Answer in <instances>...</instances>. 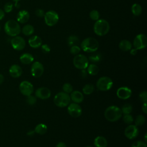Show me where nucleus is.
<instances>
[{"label": "nucleus", "instance_id": "f257e3e1", "mask_svg": "<svg viewBox=\"0 0 147 147\" xmlns=\"http://www.w3.org/2000/svg\"><path fill=\"white\" fill-rule=\"evenodd\" d=\"M105 117L110 122H115L119 120L122 115L120 108L116 106H110L105 111Z\"/></svg>", "mask_w": 147, "mask_h": 147}, {"label": "nucleus", "instance_id": "f03ea898", "mask_svg": "<svg viewBox=\"0 0 147 147\" xmlns=\"http://www.w3.org/2000/svg\"><path fill=\"white\" fill-rule=\"evenodd\" d=\"M110 30L109 23L104 19H99L94 24V32L99 36H103L108 33Z\"/></svg>", "mask_w": 147, "mask_h": 147}, {"label": "nucleus", "instance_id": "7ed1b4c3", "mask_svg": "<svg viewBox=\"0 0 147 147\" xmlns=\"http://www.w3.org/2000/svg\"><path fill=\"white\" fill-rule=\"evenodd\" d=\"M81 48L84 52L92 53L96 51L99 48V42L93 37L84 38L81 43Z\"/></svg>", "mask_w": 147, "mask_h": 147}, {"label": "nucleus", "instance_id": "20e7f679", "mask_svg": "<svg viewBox=\"0 0 147 147\" xmlns=\"http://www.w3.org/2000/svg\"><path fill=\"white\" fill-rule=\"evenodd\" d=\"M4 30L7 35L11 37L18 36L21 32V28L19 24L13 20H8L5 24Z\"/></svg>", "mask_w": 147, "mask_h": 147}, {"label": "nucleus", "instance_id": "39448f33", "mask_svg": "<svg viewBox=\"0 0 147 147\" xmlns=\"http://www.w3.org/2000/svg\"><path fill=\"white\" fill-rule=\"evenodd\" d=\"M53 101L57 106L64 107L69 105L71 98L68 94L64 92H60L55 96Z\"/></svg>", "mask_w": 147, "mask_h": 147}, {"label": "nucleus", "instance_id": "423d86ee", "mask_svg": "<svg viewBox=\"0 0 147 147\" xmlns=\"http://www.w3.org/2000/svg\"><path fill=\"white\" fill-rule=\"evenodd\" d=\"M113 82L111 79L107 76L100 78L96 82V87L100 91H106L109 90L113 86Z\"/></svg>", "mask_w": 147, "mask_h": 147}, {"label": "nucleus", "instance_id": "0eeeda50", "mask_svg": "<svg viewBox=\"0 0 147 147\" xmlns=\"http://www.w3.org/2000/svg\"><path fill=\"white\" fill-rule=\"evenodd\" d=\"M73 64L76 68L84 69L88 65V60L86 56L82 54H78L73 59Z\"/></svg>", "mask_w": 147, "mask_h": 147}, {"label": "nucleus", "instance_id": "6e6552de", "mask_svg": "<svg viewBox=\"0 0 147 147\" xmlns=\"http://www.w3.org/2000/svg\"><path fill=\"white\" fill-rule=\"evenodd\" d=\"M44 17L45 24L49 26H52L56 25L59 19L58 14L54 10L48 11L45 13Z\"/></svg>", "mask_w": 147, "mask_h": 147}, {"label": "nucleus", "instance_id": "1a4fd4ad", "mask_svg": "<svg viewBox=\"0 0 147 147\" xmlns=\"http://www.w3.org/2000/svg\"><path fill=\"white\" fill-rule=\"evenodd\" d=\"M147 45V37L144 34L137 35L133 40V46L137 50L145 48Z\"/></svg>", "mask_w": 147, "mask_h": 147}, {"label": "nucleus", "instance_id": "9d476101", "mask_svg": "<svg viewBox=\"0 0 147 147\" xmlns=\"http://www.w3.org/2000/svg\"><path fill=\"white\" fill-rule=\"evenodd\" d=\"M19 90L22 95L28 96L33 93V86L30 82L25 80L20 84Z\"/></svg>", "mask_w": 147, "mask_h": 147}, {"label": "nucleus", "instance_id": "9b49d317", "mask_svg": "<svg viewBox=\"0 0 147 147\" xmlns=\"http://www.w3.org/2000/svg\"><path fill=\"white\" fill-rule=\"evenodd\" d=\"M11 44L14 49L16 51H21L24 49L26 45V42L22 37L16 36L11 40Z\"/></svg>", "mask_w": 147, "mask_h": 147}, {"label": "nucleus", "instance_id": "f8f14e48", "mask_svg": "<svg viewBox=\"0 0 147 147\" xmlns=\"http://www.w3.org/2000/svg\"><path fill=\"white\" fill-rule=\"evenodd\" d=\"M67 111L68 114L74 118L80 117L82 113V109L81 107L78 103L74 102L68 105Z\"/></svg>", "mask_w": 147, "mask_h": 147}, {"label": "nucleus", "instance_id": "ddd939ff", "mask_svg": "<svg viewBox=\"0 0 147 147\" xmlns=\"http://www.w3.org/2000/svg\"><path fill=\"white\" fill-rule=\"evenodd\" d=\"M31 74L34 78L40 77L44 72V67L43 65L38 62H34L31 67Z\"/></svg>", "mask_w": 147, "mask_h": 147}, {"label": "nucleus", "instance_id": "4468645a", "mask_svg": "<svg viewBox=\"0 0 147 147\" xmlns=\"http://www.w3.org/2000/svg\"><path fill=\"white\" fill-rule=\"evenodd\" d=\"M125 136L129 139L132 140L136 138L139 134V130L135 125H129L125 130Z\"/></svg>", "mask_w": 147, "mask_h": 147}, {"label": "nucleus", "instance_id": "2eb2a0df", "mask_svg": "<svg viewBox=\"0 0 147 147\" xmlns=\"http://www.w3.org/2000/svg\"><path fill=\"white\" fill-rule=\"evenodd\" d=\"M132 92L130 88L127 87H121L117 91V96L121 99H127L131 95Z\"/></svg>", "mask_w": 147, "mask_h": 147}, {"label": "nucleus", "instance_id": "dca6fc26", "mask_svg": "<svg viewBox=\"0 0 147 147\" xmlns=\"http://www.w3.org/2000/svg\"><path fill=\"white\" fill-rule=\"evenodd\" d=\"M51 95L50 90L47 87H40L36 90L35 95L37 98L41 99H48Z\"/></svg>", "mask_w": 147, "mask_h": 147}, {"label": "nucleus", "instance_id": "f3484780", "mask_svg": "<svg viewBox=\"0 0 147 147\" xmlns=\"http://www.w3.org/2000/svg\"><path fill=\"white\" fill-rule=\"evenodd\" d=\"M22 68L18 64H13L9 68V74L10 76L13 78H18L22 75Z\"/></svg>", "mask_w": 147, "mask_h": 147}, {"label": "nucleus", "instance_id": "a211bd4d", "mask_svg": "<svg viewBox=\"0 0 147 147\" xmlns=\"http://www.w3.org/2000/svg\"><path fill=\"white\" fill-rule=\"evenodd\" d=\"M30 17L29 13L25 10H20L17 15V20L18 22L21 24L26 23L28 21Z\"/></svg>", "mask_w": 147, "mask_h": 147}, {"label": "nucleus", "instance_id": "6ab92c4d", "mask_svg": "<svg viewBox=\"0 0 147 147\" xmlns=\"http://www.w3.org/2000/svg\"><path fill=\"white\" fill-rule=\"evenodd\" d=\"M28 43L32 48H37L42 45V40L38 36H33L29 38Z\"/></svg>", "mask_w": 147, "mask_h": 147}, {"label": "nucleus", "instance_id": "aec40b11", "mask_svg": "<svg viewBox=\"0 0 147 147\" xmlns=\"http://www.w3.org/2000/svg\"><path fill=\"white\" fill-rule=\"evenodd\" d=\"M70 98L74 103H79L83 100L84 96L81 92L79 91H74L71 94Z\"/></svg>", "mask_w": 147, "mask_h": 147}, {"label": "nucleus", "instance_id": "412c9836", "mask_svg": "<svg viewBox=\"0 0 147 147\" xmlns=\"http://www.w3.org/2000/svg\"><path fill=\"white\" fill-rule=\"evenodd\" d=\"M20 61L24 64H29L34 60L33 55L29 53H25L21 55L20 57Z\"/></svg>", "mask_w": 147, "mask_h": 147}, {"label": "nucleus", "instance_id": "4be33fe9", "mask_svg": "<svg viewBox=\"0 0 147 147\" xmlns=\"http://www.w3.org/2000/svg\"><path fill=\"white\" fill-rule=\"evenodd\" d=\"M94 144L96 147H106L107 145V141L104 137L98 136L95 138Z\"/></svg>", "mask_w": 147, "mask_h": 147}, {"label": "nucleus", "instance_id": "5701e85b", "mask_svg": "<svg viewBox=\"0 0 147 147\" xmlns=\"http://www.w3.org/2000/svg\"><path fill=\"white\" fill-rule=\"evenodd\" d=\"M119 48L123 51H128L131 49L132 44L127 40H122L119 43Z\"/></svg>", "mask_w": 147, "mask_h": 147}, {"label": "nucleus", "instance_id": "b1692460", "mask_svg": "<svg viewBox=\"0 0 147 147\" xmlns=\"http://www.w3.org/2000/svg\"><path fill=\"white\" fill-rule=\"evenodd\" d=\"M131 13L135 16H139L142 11L141 6L138 3H134L131 7Z\"/></svg>", "mask_w": 147, "mask_h": 147}, {"label": "nucleus", "instance_id": "393cba45", "mask_svg": "<svg viewBox=\"0 0 147 147\" xmlns=\"http://www.w3.org/2000/svg\"><path fill=\"white\" fill-rule=\"evenodd\" d=\"M47 126L44 123L38 124L34 128V132L39 134H44L47 131Z\"/></svg>", "mask_w": 147, "mask_h": 147}, {"label": "nucleus", "instance_id": "a878e982", "mask_svg": "<svg viewBox=\"0 0 147 147\" xmlns=\"http://www.w3.org/2000/svg\"><path fill=\"white\" fill-rule=\"evenodd\" d=\"M34 29L32 25L30 24L25 25L22 29V33L25 36H30L34 33Z\"/></svg>", "mask_w": 147, "mask_h": 147}, {"label": "nucleus", "instance_id": "bb28decb", "mask_svg": "<svg viewBox=\"0 0 147 147\" xmlns=\"http://www.w3.org/2000/svg\"><path fill=\"white\" fill-rule=\"evenodd\" d=\"M99 72V68L98 67L94 64H91L88 65L87 67V72L91 75H96L98 74Z\"/></svg>", "mask_w": 147, "mask_h": 147}, {"label": "nucleus", "instance_id": "cd10ccee", "mask_svg": "<svg viewBox=\"0 0 147 147\" xmlns=\"http://www.w3.org/2000/svg\"><path fill=\"white\" fill-rule=\"evenodd\" d=\"M79 38L76 35H71L68 37L67 43L70 47L73 45H76L79 42Z\"/></svg>", "mask_w": 147, "mask_h": 147}, {"label": "nucleus", "instance_id": "c85d7f7f", "mask_svg": "<svg viewBox=\"0 0 147 147\" xmlns=\"http://www.w3.org/2000/svg\"><path fill=\"white\" fill-rule=\"evenodd\" d=\"M94 91V86L92 84H87L83 87V92L86 95H90Z\"/></svg>", "mask_w": 147, "mask_h": 147}, {"label": "nucleus", "instance_id": "c756f323", "mask_svg": "<svg viewBox=\"0 0 147 147\" xmlns=\"http://www.w3.org/2000/svg\"><path fill=\"white\" fill-rule=\"evenodd\" d=\"M102 59V55L99 53H94L89 56V60L92 63H98Z\"/></svg>", "mask_w": 147, "mask_h": 147}, {"label": "nucleus", "instance_id": "7c9ffc66", "mask_svg": "<svg viewBox=\"0 0 147 147\" xmlns=\"http://www.w3.org/2000/svg\"><path fill=\"white\" fill-rule=\"evenodd\" d=\"M146 121L145 117L142 115H139L137 116L136 120H135V125L137 126H142L143 125Z\"/></svg>", "mask_w": 147, "mask_h": 147}, {"label": "nucleus", "instance_id": "2f4dec72", "mask_svg": "<svg viewBox=\"0 0 147 147\" xmlns=\"http://www.w3.org/2000/svg\"><path fill=\"white\" fill-rule=\"evenodd\" d=\"M121 110L122 111V114H130L131 113V112L133 110V107H132L131 105H130L129 103H127V104L124 105L122 107Z\"/></svg>", "mask_w": 147, "mask_h": 147}, {"label": "nucleus", "instance_id": "473e14b6", "mask_svg": "<svg viewBox=\"0 0 147 147\" xmlns=\"http://www.w3.org/2000/svg\"><path fill=\"white\" fill-rule=\"evenodd\" d=\"M90 17L92 20L97 21L100 17L99 13L96 10H92L90 13Z\"/></svg>", "mask_w": 147, "mask_h": 147}, {"label": "nucleus", "instance_id": "72a5a7b5", "mask_svg": "<svg viewBox=\"0 0 147 147\" xmlns=\"http://www.w3.org/2000/svg\"><path fill=\"white\" fill-rule=\"evenodd\" d=\"M63 90L65 93H71L73 91V87L70 83H66L63 86Z\"/></svg>", "mask_w": 147, "mask_h": 147}, {"label": "nucleus", "instance_id": "f704fd0d", "mask_svg": "<svg viewBox=\"0 0 147 147\" xmlns=\"http://www.w3.org/2000/svg\"><path fill=\"white\" fill-rule=\"evenodd\" d=\"M123 120L125 123L127 124H131L133 122V117L130 114H124L123 117Z\"/></svg>", "mask_w": 147, "mask_h": 147}, {"label": "nucleus", "instance_id": "c9c22d12", "mask_svg": "<svg viewBox=\"0 0 147 147\" xmlns=\"http://www.w3.org/2000/svg\"><path fill=\"white\" fill-rule=\"evenodd\" d=\"M26 102L28 105H33L36 103L37 98L34 96H33V95H29V96H27V98H26Z\"/></svg>", "mask_w": 147, "mask_h": 147}, {"label": "nucleus", "instance_id": "e433bc0d", "mask_svg": "<svg viewBox=\"0 0 147 147\" xmlns=\"http://www.w3.org/2000/svg\"><path fill=\"white\" fill-rule=\"evenodd\" d=\"M80 48L76 45H73L72 47H71L70 48V52L71 54L74 55H78L80 52Z\"/></svg>", "mask_w": 147, "mask_h": 147}, {"label": "nucleus", "instance_id": "4c0bfd02", "mask_svg": "<svg viewBox=\"0 0 147 147\" xmlns=\"http://www.w3.org/2000/svg\"><path fill=\"white\" fill-rule=\"evenodd\" d=\"M131 147H147L146 144L143 141H136L133 142Z\"/></svg>", "mask_w": 147, "mask_h": 147}, {"label": "nucleus", "instance_id": "58836bf2", "mask_svg": "<svg viewBox=\"0 0 147 147\" xmlns=\"http://www.w3.org/2000/svg\"><path fill=\"white\" fill-rule=\"evenodd\" d=\"M13 8V5L11 2H7L4 5V11L6 13H10L12 11Z\"/></svg>", "mask_w": 147, "mask_h": 147}, {"label": "nucleus", "instance_id": "ea45409f", "mask_svg": "<svg viewBox=\"0 0 147 147\" xmlns=\"http://www.w3.org/2000/svg\"><path fill=\"white\" fill-rule=\"evenodd\" d=\"M139 98L141 102H147V92L146 91H141L139 94Z\"/></svg>", "mask_w": 147, "mask_h": 147}, {"label": "nucleus", "instance_id": "a19ab883", "mask_svg": "<svg viewBox=\"0 0 147 147\" xmlns=\"http://www.w3.org/2000/svg\"><path fill=\"white\" fill-rule=\"evenodd\" d=\"M41 50L42 52H44V53H48L50 52L51 48L48 44H43V45H41Z\"/></svg>", "mask_w": 147, "mask_h": 147}, {"label": "nucleus", "instance_id": "79ce46f5", "mask_svg": "<svg viewBox=\"0 0 147 147\" xmlns=\"http://www.w3.org/2000/svg\"><path fill=\"white\" fill-rule=\"evenodd\" d=\"M35 14L38 17H42L44 16L45 12L41 9H37L35 11Z\"/></svg>", "mask_w": 147, "mask_h": 147}, {"label": "nucleus", "instance_id": "37998d69", "mask_svg": "<svg viewBox=\"0 0 147 147\" xmlns=\"http://www.w3.org/2000/svg\"><path fill=\"white\" fill-rule=\"evenodd\" d=\"M142 110L145 113H147V106H146V102H144L142 106Z\"/></svg>", "mask_w": 147, "mask_h": 147}, {"label": "nucleus", "instance_id": "c03bdc74", "mask_svg": "<svg viewBox=\"0 0 147 147\" xmlns=\"http://www.w3.org/2000/svg\"><path fill=\"white\" fill-rule=\"evenodd\" d=\"M56 147H67V146H66V145L64 142H60L56 145Z\"/></svg>", "mask_w": 147, "mask_h": 147}, {"label": "nucleus", "instance_id": "a18cd8bd", "mask_svg": "<svg viewBox=\"0 0 147 147\" xmlns=\"http://www.w3.org/2000/svg\"><path fill=\"white\" fill-rule=\"evenodd\" d=\"M130 54L131 55H136V54H137V49H135V48H133V49H131L130 50Z\"/></svg>", "mask_w": 147, "mask_h": 147}, {"label": "nucleus", "instance_id": "49530a36", "mask_svg": "<svg viewBox=\"0 0 147 147\" xmlns=\"http://www.w3.org/2000/svg\"><path fill=\"white\" fill-rule=\"evenodd\" d=\"M5 17V12L1 9H0V20H2Z\"/></svg>", "mask_w": 147, "mask_h": 147}, {"label": "nucleus", "instance_id": "de8ad7c7", "mask_svg": "<svg viewBox=\"0 0 147 147\" xmlns=\"http://www.w3.org/2000/svg\"><path fill=\"white\" fill-rule=\"evenodd\" d=\"M82 72H81V75L82 76L83 78H86L87 75V72L84 69H82Z\"/></svg>", "mask_w": 147, "mask_h": 147}, {"label": "nucleus", "instance_id": "09e8293b", "mask_svg": "<svg viewBox=\"0 0 147 147\" xmlns=\"http://www.w3.org/2000/svg\"><path fill=\"white\" fill-rule=\"evenodd\" d=\"M34 130H30V131H29L28 133H27V134L28 135V136H33L34 134Z\"/></svg>", "mask_w": 147, "mask_h": 147}, {"label": "nucleus", "instance_id": "8fccbe9b", "mask_svg": "<svg viewBox=\"0 0 147 147\" xmlns=\"http://www.w3.org/2000/svg\"><path fill=\"white\" fill-rule=\"evenodd\" d=\"M4 81V76H3V75L0 74V84H2Z\"/></svg>", "mask_w": 147, "mask_h": 147}, {"label": "nucleus", "instance_id": "3c124183", "mask_svg": "<svg viewBox=\"0 0 147 147\" xmlns=\"http://www.w3.org/2000/svg\"><path fill=\"white\" fill-rule=\"evenodd\" d=\"M146 136H147V133H145V137H144V142H147Z\"/></svg>", "mask_w": 147, "mask_h": 147}, {"label": "nucleus", "instance_id": "603ef678", "mask_svg": "<svg viewBox=\"0 0 147 147\" xmlns=\"http://www.w3.org/2000/svg\"><path fill=\"white\" fill-rule=\"evenodd\" d=\"M13 1H14L16 3H18V2L19 1H20V0H13Z\"/></svg>", "mask_w": 147, "mask_h": 147}, {"label": "nucleus", "instance_id": "864d4df0", "mask_svg": "<svg viewBox=\"0 0 147 147\" xmlns=\"http://www.w3.org/2000/svg\"><path fill=\"white\" fill-rule=\"evenodd\" d=\"M86 147H92V146H86Z\"/></svg>", "mask_w": 147, "mask_h": 147}, {"label": "nucleus", "instance_id": "5fc2aeb1", "mask_svg": "<svg viewBox=\"0 0 147 147\" xmlns=\"http://www.w3.org/2000/svg\"><path fill=\"white\" fill-rule=\"evenodd\" d=\"M0 29H1V27H0Z\"/></svg>", "mask_w": 147, "mask_h": 147}]
</instances>
